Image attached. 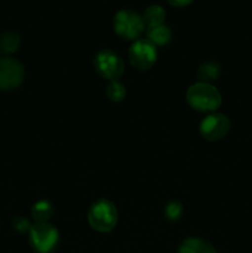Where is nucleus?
<instances>
[{
    "mask_svg": "<svg viewBox=\"0 0 252 253\" xmlns=\"http://www.w3.org/2000/svg\"><path fill=\"white\" fill-rule=\"evenodd\" d=\"M230 126L231 123L226 115L220 113L210 114L200 123V135L208 141L221 140L229 132Z\"/></svg>",
    "mask_w": 252,
    "mask_h": 253,
    "instance_id": "obj_8",
    "label": "nucleus"
},
{
    "mask_svg": "<svg viewBox=\"0 0 252 253\" xmlns=\"http://www.w3.org/2000/svg\"><path fill=\"white\" fill-rule=\"evenodd\" d=\"M146 35H147L148 41L152 42L156 47L165 46V44L169 43L170 39H172V31L165 24L147 27Z\"/></svg>",
    "mask_w": 252,
    "mask_h": 253,
    "instance_id": "obj_10",
    "label": "nucleus"
},
{
    "mask_svg": "<svg viewBox=\"0 0 252 253\" xmlns=\"http://www.w3.org/2000/svg\"><path fill=\"white\" fill-rule=\"evenodd\" d=\"M94 68L98 74L108 81H118L124 73V61L118 53L105 48L99 51L94 57Z\"/></svg>",
    "mask_w": 252,
    "mask_h": 253,
    "instance_id": "obj_5",
    "label": "nucleus"
},
{
    "mask_svg": "<svg viewBox=\"0 0 252 253\" xmlns=\"http://www.w3.org/2000/svg\"><path fill=\"white\" fill-rule=\"evenodd\" d=\"M220 74H221V66H220V63L214 61H209L203 63L202 66L198 68L197 78L198 82L210 84L211 82L219 79Z\"/></svg>",
    "mask_w": 252,
    "mask_h": 253,
    "instance_id": "obj_11",
    "label": "nucleus"
},
{
    "mask_svg": "<svg viewBox=\"0 0 252 253\" xmlns=\"http://www.w3.org/2000/svg\"><path fill=\"white\" fill-rule=\"evenodd\" d=\"M128 59L140 71L150 69L157 61V48L147 39L136 40L128 49Z\"/></svg>",
    "mask_w": 252,
    "mask_h": 253,
    "instance_id": "obj_7",
    "label": "nucleus"
},
{
    "mask_svg": "<svg viewBox=\"0 0 252 253\" xmlns=\"http://www.w3.org/2000/svg\"><path fill=\"white\" fill-rule=\"evenodd\" d=\"M20 46V35L15 31H5L0 35V54L10 56Z\"/></svg>",
    "mask_w": 252,
    "mask_h": 253,
    "instance_id": "obj_13",
    "label": "nucleus"
},
{
    "mask_svg": "<svg viewBox=\"0 0 252 253\" xmlns=\"http://www.w3.org/2000/svg\"><path fill=\"white\" fill-rule=\"evenodd\" d=\"M88 222L98 232H110L118 224V210L108 199L94 203L88 211Z\"/></svg>",
    "mask_w": 252,
    "mask_h": 253,
    "instance_id": "obj_3",
    "label": "nucleus"
},
{
    "mask_svg": "<svg viewBox=\"0 0 252 253\" xmlns=\"http://www.w3.org/2000/svg\"><path fill=\"white\" fill-rule=\"evenodd\" d=\"M29 240L36 253H52L58 247L59 232L49 222H35L29 231Z\"/></svg>",
    "mask_w": 252,
    "mask_h": 253,
    "instance_id": "obj_4",
    "label": "nucleus"
},
{
    "mask_svg": "<svg viewBox=\"0 0 252 253\" xmlns=\"http://www.w3.org/2000/svg\"><path fill=\"white\" fill-rule=\"evenodd\" d=\"M178 253H216V251L210 242L199 237H189L179 245Z\"/></svg>",
    "mask_w": 252,
    "mask_h": 253,
    "instance_id": "obj_9",
    "label": "nucleus"
},
{
    "mask_svg": "<svg viewBox=\"0 0 252 253\" xmlns=\"http://www.w3.org/2000/svg\"><path fill=\"white\" fill-rule=\"evenodd\" d=\"M106 94H108L109 99L111 101H115V103H119V101L124 100L126 95V88L121 82L119 81H111L110 84L106 88Z\"/></svg>",
    "mask_w": 252,
    "mask_h": 253,
    "instance_id": "obj_15",
    "label": "nucleus"
},
{
    "mask_svg": "<svg viewBox=\"0 0 252 253\" xmlns=\"http://www.w3.org/2000/svg\"><path fill=\"white\" fill-rule=\"evenodd\" d=\"M142 19L145 21V25L147 27L156 26V25L163 24L166 19V10L160 5H150L146 7L142 14Z\"/></svg>",
    "mask_w": 252,
    "mask_h": 253,
    "instance_id": "obj_14",
    "label": "nucleus"
},
{
    "mask_svg": "<svg viewBox=\"0 0 252 253\" xmlns=\"http://www.w3.org/2000/svg\"><path fill=\"white\" fill-rule=\"evenodd\" d=\"M54 215V207L48 200L35 203L31 209V216L35 222H48Z\"/></svg>",
    "mask_w": 252,
    "mask_h": 253,
    "instance_id": "obj_12",
    "label": "nucleus"
},
{
    "mask_svg": "<svg viewBox=\"0 0 252 253\" xmlns=\"http://www.w3.org/2000/svg\"><path fill=\"white\" fill-rule=\"evenodd\" d=\"M25 68L10 56H0V90H12L24 82Z\"/></svg>",
    "mask_w": 252,
    "mask_h": 253,
    "instance_id": "obj_6",
    "label": "nucleus"
},
{
    "mask_svg": "<svg viewBox=\"0 0 252 253\" xmlns=\"http://www.w3.org/2000/svg\"><path fill=\"white\" fill-rule=\"evenodd\" d=\"M11 226L15 231L20 232V234H25V232H29L31 229L32 225L30 224L29 220L24 216H16L11 221Z\"/></svg>",
    "mask_w": 252,
    "mask_h": 253,
    "instance_id": "obj_17",
    "label": "nucleus"
},
{
    "mask_svg": "<svg viewBox=\"0 0 252 253\" xmlns=\"http://www.w3.org/2000/svg\"><path fill=\"white\" fill-rule=\"evenodd\" d=\"M193 0H168V2L172 5H174V6H187V5H189L190 2H192Z\"/></svg>",
    "mask_w": 252,
    "mask_h": 253,
    "instance_id": "obj_18",
    "label": "nucleus"
},
{
    "mask_svg": "<svg viewBox=\"0 0 252 253\" xmlns=\"http://www.w3.org/2000/svg\"><path fill=\"white\" fill-rule=\"evenodd\" d=\"M187 101L194 110L212 113L221 105V94L211 84L197 82L188 88Z\"/></svg>",
    "mask_w": 252,
    "mask_h": 253,
    "instance_id": "obj_1",
    "label": "nucleus"
},
{
    "mask_svg": "<svg viewBox=\"0 0 252 253\" xmlns=\"http://www.w3.org/2000/svg\"><path fill=\"white\" fill-rule=\"evenodd\" d=\"M183 214V207L179 202H169L165 208V216L166 219L169 220V221L174 222L178 221L180 219Z\"/></svg>",
    "mask_w": 252,
    "mask_h": 253,
    "instance_id": "obj_16",
    "label": "nucleus"
},
{
    "mask_svg": "<svg viewBox=\"0 0 252 253\" xmlns=\"http://www.w3.org/2000/svg\"><path fill=\"white\" fill-rule=\"evenodd\" d=\"M113 26L116 35L126 41L138 39L146 29L142 15L128 9H123L116 12L113 20Z\"/></svg>",
    "mask_w": 252,
    "mask_h": 253,
    "instance_id": "obj_2",
    "label": "nucleus"
}]
</instances>
